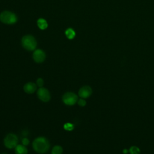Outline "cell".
Segmentation results:
<instances>
[{"mask_svg":"<svg viewBox=\"0 0 154 154\" xmlns=\"http://www.w3.org/2000/svg\"><path fill=\"white\" fill-rule=\"evenodd\" d=\"M33 59L36 62L42 63L45 59V54L42 50H36L33 53Z\"/></svg>","mask_w":154,"mask_h":154,"instance_id":"cell-8","label":"cell"},{"mask_svg":"<svg viewBox=\"0 0 154 154\" xmlns=\"http://www.w3.org/2000/svg\"><path fill=\"white\" fill-rule=\"evenodd\" d=\"M39 99L43 102H48L51 99V95L50 91L44 87H40L37 92Z\"/></svg>","mask_w":154,"mask_h":154,"instance_id":"cell-6","label":"cell"},{"mask_svg":"<svg viewBox=\"0 0 154 154\" xmlns=\"http://www.w3.org/2000/svg\"><path fill=\"white\" fill-rule=\"evenodd\" d=\"M16 154H27L28 150L26 146L22 145H18L15 148Z\"/></svg>","mask_w":154,"mask_h":154,"instance_id":"cell-10","label":"cell"},{"mask_svg":"<svg viewBox=\"0 0 154 154\" xmlns=\"http://www.w3.org/2000/svg\"><path fill=\"white\" fill-rule=\"evenodd\" d=\"M24 90L28 94H33L37 90V84L32 82L28 83L24 85Z\"/></svg>","mask_w":154,"mask_h":154,"instance_id":"cell-9","label":"cell"},{"mask_svg":"<svg viewBox=\"0 0 154 154\" xmlns=\"http://www.w3.org/2000/svg\"><path fill=\"white\" fill-rule=\"evenodd\" d=\"M92 93V89L88 85L83 86L78 91V96L83 99L89 98Z\"/></svg>","mask_w":154,"mask_h":154,"instance_id":"cell-7","label":"cell"},{"mask_svg":"<svg viewBox=\"0 0 154 154\" xmlns=\"http://www.w3.org/2000/svg\"><path fill=\"white\" fill-rule=\"evenodd\" d=\"M33 149L38 153H44L47 152L50 147L49 141L44 137H39L36 139L33 142Z\"/></svg>","mask_w":154,"mask_h":154,"instance_id":"cell-1","label":"cell"},{"mask_svg":"<svg viewBox=\"0 0 154 154\" xmlns=\"http://www.w3.org/2000/svg\"><path fill=\"white\" fill-rule=\"evenodd\" d=\"M66 35L67 38L69 39H72L75 36V33L72 29L69 28L66 31Z\"/></svg>","mask_w":154,"mask_h":154,"instance_id":"cell-13","label":"cell"},{"mask_svg":"<svg viewBox=\"0 0 154 154\" xmlns=\"http://www.w3.org/2000/svg\"><path fill=\"white\" fill-rule=\"evenodd\" d=\"M124 153H127V150H124Z\"/></svg>","mask_w":154,"mask_h":154,"instance_id":"cell-19","label":"cell"},{"mask_svg":"<svg viewBox=\"0 0 154 154\" xmlns=\"http://www.w3.org/2000/svg\"><path fill=\"white\" fill-rule=\"evenodd\" d=\"M0 20L4 24H13L17 21V17L11 12L5 11L0 15Z\"/></svg>","mask_w":154,"mask_h":154,"instance_id":"cell-5","label":"cell"},{"mask_svg":"<svg viewBox=\"0 0 154 154\" xmlns=\"http://www.w3.org/2000/svg\"><path fill=\"white\" fill-rule=\"evenodd\" d=\"M63 103L67 106H72L75 105L78 100V96L73 92H67L62 97Z\"/></svg>","mask_w":154,"mask_h":154,"instance_id":"cell-4","label":"cell"},{"mask_svg":"<svg viewBox=\"0 0 154 154\" xmlns=\"http://www.w3.org/2000/svg\"><path fill=\"white\" fill-rule=\"evenodd\" d=\"M36 84H37V85L39 86V87H42L43 85H44V79H43L41 78H38V79H37Z\"/></svg>","mask_w":154,"mask_h":154,"instance_id":"cell-16","label":"cell"},{"mask_svg":"<svg viewBox=\"0 0 154 154\" xmlns=\"http://www.w3.org/2000/svg\"><path fill=\"white\" fill-rule=\"evenodd\" d=\"M30 143V141L27 138H24L22 139V144L24 146H27Z\"/></svg>","mask_w":154,"mask_h":154,"instance_id":"cell-18","label":"cell"},{"mask_svg":"<svg viewBox=\"0 0 154 154\" xmlns=\"http://www.w3.org/2000/svg\"><path fill=\"white\" fill-rule=\"evenodd\" d=\"M38 25L42 30H45L48 27L47 22L44 19H39L38 21Z\"/></svg>","mask_w":154,"mask_h":154,"instance_id":"cell-11","label":"cell"},{"mask_svg":"<svg viewBox=\"0 0 154 154\" xmlns=\"http://www.w3.org/2000/svg\"><path fill=\"white\" fill-rule=\"evenodd\" d=\"M63 152V148L60 146H55L51 151V154H62Z\"/></svg>","mask_w":154,"mask_h":154,"instance_id":"cell-12","label":"cell"},{"mask_svg":"<svg viewBox=\"0 0 154 154\" xmlns=\"http://www.w3.org/2000/svg\"><path fill=\"white\" fill-rule=\"evenodd\" d=\"M77 103L79 106L81 107H84L86 105V101L84 100V99H83V98H80L79 100H78Z\"/></svg>","mask_w":154,"mask_h":154,"instance_id":"cell-17","label":"cell"},{"mask_svg":"<svg viewBox=\"0 0 154 154\" xmlns=\"http://www.w3.org/2000/svg\"><path fill=\"white\" fill-rule=\"evenodd\" d=\"M18 139L16 135L14 134L10 133L6 135L4 140V143L5 146L8 149L15 148L17 145Z\"/></svg>","mask_w":154,"mask_h":154,"instance_id":"cell-2","label":"cell"},{"mask_svg":"<svg viewBox=\"0 0 154 154\" xmlns=\"http://www.w3.org/2000/svg\"><path fill=\"white\" fill-rule=\"evenodd\" d=\"M131 154H140V151L136 146H132L129 149Z\"/></svg>","mask_w":154,"mask_h":154,"instance_id":"cell-14","label":"cell"},{"mask_svg":"<svg viewBox=\"0 0 154 154\" xmlns=\"http://www.w3.org/2000/svg\"><path fill=\"white\" fill-rule=\"evenodd\" d=\"M22 44L24 48L28 51H33L36 47V41L33 36H26L22 40Z\"/></svg>","mask_w":154,"mask_h":154,"instance_id":"cell-3","label":"cell"},{"mask_svg":"<svg viewBox=\"0 0 154 154\" xmlns=\"http://www.w3.org/2000/svg\"><path fill=\"white\" fill-rule=\"evenodd\" d=\"M73 127H74L73 125L70 123H67L64 125V129L67 131H72L73 129Z\"/></svg>","mask_w":154,"mask_h":154,"instance_id":"cell-15","label":"cell"}]
</instances>
